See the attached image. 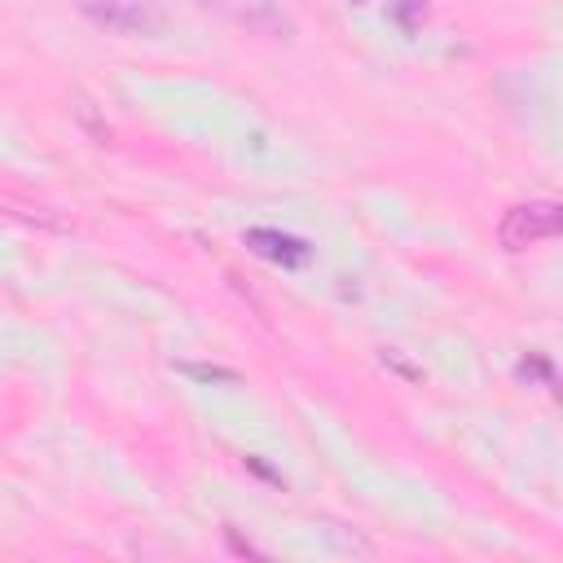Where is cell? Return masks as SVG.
Listing matches in <instances>:
<instances>
[{"mask_svg": "<svg viewBox=\"0 0 563 563\" xmlns=\"http://www.w3.org/2000/svg\"><path fill=\"white\" fill-rule=\"evenodd\" d=\"M75 5L88 22L124 40H154L168 27V14L154 0H75Z\"/></svg>", "mask_w": 563, "mask_h": 563, "instance_id": "1", "label": "cell"}, {"mask_svg": "<svg viewBox=\"0 0 563 563\" xmlns=\"http://www.w3.org/2000/svg\"><path fill=\"white\" fill-rule=\"evenodd\" d=\"M203 9L229 18L234 27L251 31V36H264V40H291L295 36V22L291 14L282 9V0H198Z\"/></svg>", "mask_w": 563, "mask_h": 563, "instance_id": "2", "label": "cell"}, {"mask_svg": "<svg viewBox=\"0 0 563 563\" xmlns=\"http://www.w3.org/2000/svg\"><path fill=\"white\" fill-rule=\"evenodd\" d=\"M559 225H563L559 203H520V207H511V212L502 216L498 238H502L506 251H528V247H537V242L555 238Z\"/></svg>", "mask_w": 563, "mask_h": 563, "instance_id": "3", "label": "cell"}, {"mask_svg": "<svg viewBox=\"0 0 563 563\" xmlns=\"http://www.w3.org/2000/svg\"><path fill=\"white\" fill-rule=\"evenodd\" d=\"M242 242H247L260 260L282 264V269H304V264L313 260V247L300 238H291V234H282V229H247Z\"/></svg>", "mask_w": 563, "mask_h": 563, "instance_id": "4", "label": "cell"}, {"mask_svg": "<svg viewBox=\"0 0 563 563\" xmlns=\"http://www.w3.org/2000/svg\"><path fill=\"white\" fill-rule=\"evenodd\" d=\"M379 361H383L388 370L401 374L405 383H423V366H414V361L405 357V352H396V348H379Z\"/></svg>", "mask_w": 563, "mask_h": 563, "instance_id": "5", "label": "cell"}, {"mask_svg": "<svg viewBox=\"0 0 563 563\" xmlns=\"http://www.w3.org/2000/svg\"><path fill=\"white\" fill-rule=\"evenodd\" d=\"M423 18H427V0H396V22H401L405 31L423 27Z\"/></svg>", "mask_w": 563, "mask_h": 563, "instance_id": "6", "label": "cell"}, {"mask_svg": "<svg viewBox=\"0 0 563 563\" xmlns=\"http://www.w3.org/2000/svg\"><path fill=\"white\" fill-rule=\"evenodd\" d=\"M75 115H80V124H84L88 132H93V141H97V146H110V128H106V124H97L93 106H88L84 97H80V102H75Z\"/></svg>", "mask_w": 563, "mask_h": 563, "instance_id": "7", "label": "cell"}, {"mask_svg": "<svg viewBox=\"0 0 563 563\" xmlns=\"http://www.w3.org/2000/svg\"><path fill=\"white\" fill-rule=\"evenodd\" d=\"M190 379H203V383H238L234 370H220V366H181Z\"/></svg>", "mask_w": 563, "mask_h": 563, "instance_id": "8", "label": "cell"}, {"mask_svg": "<svg viewBox=\"0 0 563 563\" xmlns=\"http://www.w3.org/2000/svg\"><path fill=\"white\" fill-rule=\"evenodd\" d=\"M520 379H542V383H550V366L542 357H528V361H520Z\"/></svg>", "mask_w": 563, "mask_h": 563, "instance_id": "9", "label": "cell"}]
</instances>
